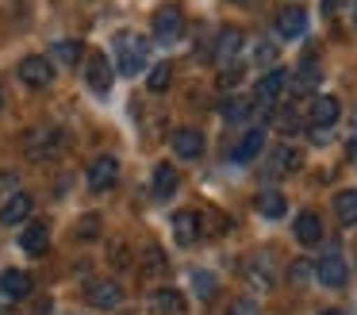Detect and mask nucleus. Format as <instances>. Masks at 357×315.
Listing matches in <instances>:
<instances>
[{
	"label": "nucleus",
	"instance_id": "obj_1",
	"mask_svg": "<svg viewBox=\"0 0 357 315\" xmlns=\"http://www.w3.org/2000/svg\"><path fill=\"white\" fill-rule=\"evenodd\" d=\"M112 54H116V66L123 77H135L142 73V66H146V38L139 35V31H116V38H112Z\"/></svg>",
	"mask_w": 357,
	"mask_h": 315
},
{
	"label": "nucleus",
	"instance_id": "obj_2",
	"mask_svg": "<svg viewBox=\"0 0 357 315\" xmlns=\"http://www.w3.org/2000/svg\"><path fill=\"white\" fill-rule=\"evenodd\" d=\"M66 150V135L58 127H31L24 135V154L31 161H50Z\"/></svg>",
	"mask_w": 357,
	"mask_h": 315
},
{
	"label": "nucleus",
	"instance_id": "obj_3",
	"mask_svg": "<svg viewBox=\"0 0 357 315\" xmlns=\"http://www.w3.org/2000/svg\"><path fill=\"white\" fill-rule=\"evenodd\" d=\"M185 35V12L177 4H162L154 12V38L158 43H177Z\"/></svg>",
	"mask_w": 357,
	"mask_h": 315
},
{
	"label": "nucleus",
	"instance_id": "obj_4",
	"mask_svg": "<svg viewBox=\"0 0 357 315\" xmlns=\"http://www.w3.org/2000/svg\"><path fill=\"white\" fill-rule=\"evenodd\" d=\"M85 181H89V189H93V192H108L112 184L119 181V161L112 158V154L93 158V161H89V169H85Z\"/></svg>",
	"mask_w": 357,
	"mask_h": 315
},
{
	"label": "nucleus",
	"instance_id": "obj_5",
	"mask_svg": "<svg viewBox=\"0 0 357 315\" xmlns=\"http://www.w3.org/2000/svg\"><path fill=\"white\" fill-rule=\"evenodd\" d=\"M85 300L93 307H100V312H112V307H119V300H123V288H119L112 277H100V281L85 284Z\"/></svg>",
	"mask_w": 357,
	"mask_h": 315
},
{
	"label": "nucleus",
	"instance_id": "obj_6",
	"mask_svg": "<svg viewBox=\"0 0 357 315\" xmlns=\"http://www.w3.org/2000/svg\"><path fill=\"white\" fill-rule=\"evenodd\" d=\"M20 81L31 85V89H47L50 81H54V66H50V58H43V54H31V58L20 61Z\"/></svg>",
	"mask_w": 357,
	"mask_h": 315
},
{
	"label": "nucleus",
	"instance_id": "obj_7",
	"mask_svg": "<svg viewBox=\"0 0 357 315\" xmlns=\"http://www.w3.org/2000/svg\"><path fill=\"white\" fill-rule=\"evenodd\" d=\"M85 85L96 92V96H108L112 92V61L104 58L100 50L89 54V61H85Z\"/></svg>",
	"mask_w": 357,
	"mask_h": 315
},
{
	"label": "nucleus",
	"instance_id": "obj_8",
	"mask_svg": "<svg viewBox=\"0 0 357 315\" xmlns=\"http://www.w3.org/2000/svg\"><path fill=\"white\" fill-rule=\"evenodd\" d=\"M35 292V277L27 269H4L0 273V296L4 300H27Z\"/></svg>",
	"mask_w": 357,
	"mask_h": 315
},
{
	"label": "nucleus",
	"instance_id": "obj_9",
	"mask_svg": "<svg viewBox=\"0 0 357 315\" xmlns=\"http://www.w3.org/2000/svg\"><path fill=\"white\" fill-rule=\"evenodd\" d=\"M315 277L326 284V288H342V284L349 281V269H346V261H342V254L331 250L326 258H319L315 261Z\"/></svg>",
	"mask_w": 357,
	"mask_h": 315
},
{
	"label": "nucleus",
	"instance_id": "obj_10",
	"mask_svg": "<svg viewBox=\"0 0 357 315\" xmlns=\"http://www.w3.org/2000/svg\"><path fill=\"white\" fill-rule=\"evenodd\" d=\"M342 115V104L334 96H315L307 108V119H311V131H331Z\"/></svg>",
	"mask_w": 357,
	"mask_h": 315
},
{
	"label": "nucleus",
	"instance_id": "obj_11",
	"mask_svg": "<svg viewBox=\"0 0 357 315\" xmlns=\"http://www.w3.org/2000/svg\"><path fill=\"white\" fill-rule=\"evenodd\" d=\"M242 277H246L254 288H261V292H269L273 284H277V273H273L269 258H261V254H250V258L242 261Z\"/></svg>",
	"mask_w": 357,
	"mask_h": 315
},
{
	"label": "nucleus",
	"instance_id": "obj_12",
	"mask_svg": "<svg viewBox=\"0 0 357 315\" xmlns=\"http://www.w3.org/2000/svg\"><path fill=\"white\" fill-rule=\"evenodd\" d=\"M31 207H35L31 192H12V196L0 204V223H4V227H16V223H24L27 215H31Z\"/></svg>",
	"mask_w": 357,
	"mask_h": 315
},
{
	"label": "nucleus",
	"instance_id": "obj_13",
	"mask_svg": "<svg viewBox=\"0 0 357 315\" xmlns=\"http://www.w3.org/2000/svg\"><path fill=\"white\" fill-rule=\"evenodd\" d=\"M288 89V73L284 69H269V73L257 81V89H254V96H257V104H265V108H273L280 100V92Z\"/></svg>",
	"mask_w": 357,
	"mask_h": 315
},
{
	"label": "nucleus",
	"instance_id": "obj_14",
	"mask_svg": "<svg viewBox=\"0 0 357 315\" xmlns=\"http://www.w3.org/2000/svg\"><path fill=\"white\" fill-rule=\"evenodd\" d=\"M261 146H265V131H261V127H250L246 135H242L238 142L231 146V161L246 166V161H254L257 154H261Z\"/></svg>",
	"mask_w": 357,
	"mask_h": 315
},
{
	"label": "nucleus",
	"instance_id": "obj_15",
	"mask_svg": "<svg viewBox=\"0 0 357 315\" xmlns=\"http://www.w3.org/2000/svg\"><path fill=\"white\" fill-rule=\"evenodd\" d=\"M169 142H173V154L185 158V161H192V158H200V154H204V135H200V131H192V127L173 131Z\"/></svg>",
	"mask_w": 357,
	"mask_h": 315
},
{
	"label": "nucleus",
	"instance_id": "obj_16",
	"mask_svg": "<svg viewBox=\"0 0 357 315\" xmlns=\"http://www.w3.org/2000/svg\"><path fill=\"white\" fill-rule=\"evenodd\" d=\"M300 166H303V154L296 150V146H277V150H273V158H269V173L273 177L300 173Z\"/></svg>",
	"mask_w": 357,
	"mask_h": 315
},
{
	"label": "nucleus",
	"instance_id": "obj_17",
	"mask_svg": "<svg viewBox=\"0 0 357 315\" xmlns=\"http://www.w3.org/2000/svg\"><path fill=\"white\" fill-rule=\"evenodd\" d=\"M277 31H280V38H300L303 31H307V12H303V8H280Z\"/></svg>",
	"mask_w": 357,
	"mask_h": 315
},
{
	"label": "nucleus",
	"instance_id": "obj_18",
	"mask_svg": "<svg viewBox=\"0 0 357 315\" xmlns=\"http://www.w3.org/2000/svg\"><path fill=\"white\" fill-rule=\"evenodd\" d=\"M173 238L181 246H196L200 238V212H177L173 215Z\"/></svg>",
	"mask_w": 357,
	"mask_h": 315
},
{
	"label": "nucleus",
	"instance_id": "obj_19",
	"mask_svg": "<svg viewBox=\"0 0 357 315\" xmlns=\"http://www.w3.org/2000/svg\"><path fill=\"white\" fill-rule=\"evenodd\" d=\"M20 246H24L27 254H47V246H50V227L47 223H27L24 230H20Z\"/></svg>",
	"mask_w": 357,
	"mask_h": 315
},
{
	"label": "nucleus",
	"instance_id": "obj_20",
	"mask_svg": "<svg viewBox=\"0 0 357 315\" xmlns=\"http://www.w3.org/2000/svg\"><path fill=\"white\" fill-rule=\"evenodd\" d=\"M242 43H246V35H242L238 27H223V31H219V38H215V50H211V58H219V61L238 58Z\"/></svg>",
	"mask_w": 357,
	"mask_h": 315
},
{
	"label": "nucleus",
	"instance_id": "obj_21",
	"mask_svg": "<svg viewBox=\"0 0 357 315\" xmlns=\"http://www.w3.org/2000/svg\"><path fill=\"white\" fill-rule=\"evenodd\" d=\"M296 242H303V246L323 242V219H319L315 212H300V215H296Z\"/></svg>",
	"mask_w": 357,
	"mask_h": 315
},
{
	"label": "nucleus",
	"instance_id": "obj_22",
	"mask_svg": "<svg viewBox=\"0 0 357 315\" xmlns=\"http://www.w3.org/2000/svg\"><path fill=\"white\" fill-rule=\"evenodd\" d=\"M254 207L265 215V219H284V212H288V200H284V192H277V189H265V192H257Z\"/></svg>",
	"mask_w": 357,
	"mask_h": 315
},
{
	"label": "nucleus",
	"instance_id": "obj_23",
	"mask_svg": "<svg viewBox=\"0 0 357 315\" xmlns=\"http://www.w3.org/2000/svg\"><path fill=\"white\" fill-rule=\"evenodd\" d=\"M150 304H154V312H158V315H188L185 296H181L177 288H158Z\"/></svg>",
	"mask_w": 357,
	"mask_h": 315
},
{
	"label": "nucleus",
	"instance_id": "obj_24",
	"mask_svg": "<svg viewBox=\"0 0 357 315\" xmlns=\"http://www.w3.org/2000/svg\"><path fill=\"white\" fill-rule=\"evenodd\" d=\"M173 192H177V169L162 161V166H154V200H169Z\"/></svg>",
	"mask_w": 357,
	"mask_h": 315
},
{
	"label": "nucleus",
	"instance_id": "obj_25",
	"mask_svg": "<svg viewBox=\"0 0 357 315\" xmlns=\"http://www.w3.org/2000/svg\"><path fill=\"white\" fill-rule=\"evenodd\" d=\"M334 212H338V219L346 223V227H354L357 223V189H346L334 196Z\"/></svg>",
	"mask_w": 357,
	"mask_h": 315
},
{
	"label": "nucleus",
	"instance_id": "obj_26",
	"mask_svg": "<svg viewBox=\"0 0 357 315\" xmlns=\"http://www.w3.org/2000/svg\"><path fill=\"white\" fill-rule=\"evenodd\" d=\"M165 269H169V261H165V250L150 242L146 250H142V273H146V277H162Z\"/></svg>",
	"mask_w": 357,
	"mask_h": 315
},
{
	"label": "nucleus",
	"instance_id": "obj_27",
	"mask_svg": "<svg viewBox=\"0 0 357 315\" xmlns=\"http://www.w3.org/2000/svg\"><path fill=\"white\" fill-rule=\"evenodd\" d=\"M315 85H319V61H315V58H303V66L296 69L292 89H296V92H307V89H315Z\"/></svg>",
	"mask_w": 357,
	"mask_h": 315
},
{
	"label": "nucleus",
	"instance_id": "obj_28",
	"mask_svg": "<svg viewBox=\"0 0 357 315\" xmlns=\"http://www.w3.org/2000/svg\"><path fill=\"white\" fill-rule=\"evenodd\" d=\"M81 50H85V46H81L77 38H62V43H54V58L66 61V66H77V61H81Z\"/></svg>",
	"mask_w": 357,
	"mask_h": 315
},
{
	"label": "nucleus",
	"instance_id": "obj_29",
	"mask_svg": "<svg viewBox=\"0 0 357 315\" xmlns=\"http://www.w3.org/2000/svg\"><path fill=\"white\" fill-rule=\"evenodd\" d=\"M169 81H173V66H169V61H158V66L150 69V77H146L150 92H165V89H169Z\"/></svg>",
	"mask_w": 357,
	"mask_h": 315
},
{
	"label": "nucleus",
	"instance_id": "obj_30",
	"mask_svg": "<svg viewBox=\"0 0 357 315\" xmlns=\"http://www.w3.org/2000/svg\"><path fill=\"white\" fill-rule=\"evenodd\" d=\"M219 115H223V119H231V123H242L250 115V100H242V96L223 100V104H219Z\"/></svg>",
	"mask_w": 357,
	"mask_h": 315
},
{
	"label": "nucleus",
	"instance_id": "obj_31",
	"mask_svg": "<svg viewBox=\"0 0 357 315\" xmlns=\"http://www.w3.org/2000/svg\"><path fill=\"white\" fill-rule=\"evenodd\" d=\"M227 227H231V223H227V215H219L215 207L200 212V230H208V235H223Z\"/></svg>",
	"mask_w": 357,
	"mask_h": 315
},
{
	"label": "nucleus",
	"instance_id": "obj_32",
	"mask_svg": "<svg viewBox=\"0 0 357 315\" xmlns=\"http://www.w3.org/2000/svg\"><path fill=\"white\" fill-rule=\"evenodd\" d=\"M192 284L200 288V296H204V300L215 296V277H211V273H200V269H196V273H192Z\"/></svg>",
	"mask_w": 357,
	"mask_h": 315
},
{
	"label": "nucleus",
	"instance_id": "obj_33",
	"mask_svg": "<svg viewBox=\"0 0 357 315\" xmlns=\"http://www.w3.org/2000/svg\"><path fill=\"white\" fill-rule=\"evenodd\" d=\"M100 235V215H85L77 219V238H96Z\"/></svg>",
	"mask_w": 357,
	"mask_h": 315
},
{
	"label": "nucleus",
	"instance_id": "obj_34",
	"mask_svg": "<svg viewBox=\"0 0 357 315\" xmlns=\"http://www.w3.org/2000/svg\"><path fill=\"white\" fill-rule=\"evenodd\" d=\"M227 315H261V312H257V304H254V300H234V304H231V312H227Z\"/></svg>",
	"mask_w": 357,
	"mask_h": 315
},
{
	"label": "nucleus",
	"instance_id": "obj_35",
	"mask_svg": "<svg viewBox=\"0 0 357 315\" xmlns=\"http://www.w3.org/2000/svg\"><path fill=\"white\" fill-rule=\"evenodd\" d=\"M319 8H323V15H338L342 0H319Z\"/></svg>",
	"mask_w": 357,
	"mask_h": 315
},
{
	"label": "nucleus",
	"instance_id": "obj_36",
	"mask_svg": "<svg viewBox=\"0 0 357 315\" xmlns=\"http://www.w3.org/2000/svg\"><path fill=\"white\" fill-rule=\"evenodd\" d=\"M257 58H261V61H273V58H277V46H273V43H261V50H257Z\"/></svg>",
	"mask_w": 357,
	"mask_h": 315
},
{
	"label": "nucleus",
	"instance_id": "obj_37",
	"mask_svg": "<svg viewBox=\"0 0 357 315\" xmlns=\"http://www.w3.org/2000/svg\"><path fill=\"white\" fill-rule=\"evenodd\" d=\"M349 154L357 158V131H354V138H349Z\"/></svg>",
	"mask_w": 357,
	"mask_h": 315
},
{
	"label": "nucleus",
	"instance_id": "obj_38",
	"mask_svg": "<svg viewBox=\"0 0 357 315\" xmlns=\"http://www.w3.org/2000/svg\"><path fill=\"white\" fill-rule=\"evenodd\" d=\"M8 184H12V177H8V173H0V189H8Z\"/></svg>",
	"mask_w": 357,
	"mask_h": 315
},
{
	"label": "nucleus",
	"instance_id": "obj_39",
	"mask_svg": "<svg viewBox=\"0 0 357 315\" xmlns=\"http://www.w3.org/2000/svg\"><path fill=\"white\" fill-rule=\"evenodd\" d=\"M319 315H342V312H334V307H326V312H319Z\"/></svg>",
	"mask_w": 357,
	"mask_h": 315
},
{
	"label": "nucleus",
	"instance_id": "obj_40",
	"mask_svg": "<svg viewBox=\"0 0 357 315\" xmlns=\"http://www.w3.org/2000/svg\"><path fill=\"white\" fill-rule=\"evenodd\" d=\"M0 108H4V89H0Z\"/></svg>",
	"mask_w": 357,
	"mask_h": 315
},
{
	"label": "nucleus",
	"instance_id": "obj_41",
	"mask_svg": "<svg viewBox=\"0 0 357 315\" xmlns=\"http://www.w3.org/2000/svg\"><path fill=\"white\" fill-rule=\"evenodd\" d=\"M354 23H357V4H354Z\"/></svg>",
	"mask_w": 357,
	"mask_h": 315
},
{
	"label": "nucleus",
	"instance_id": "obj_42",
	"mask_svg": "<svg viewBox=\"0 0 357 315\" xmlns=\"http://www.w3.org/2000/svg\"><path fill=\"white\" fill-rule=\"evenodd\" d=\"M354 131H357V119H354Z\"/></svg>",
	"mask_w": 357,
	"mask_h": 315
}]
</instances>
